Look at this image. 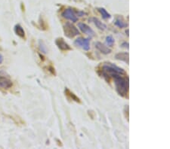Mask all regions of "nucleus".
<instances>
[{"instance_id":"nucleus-1","label":"nucleus","mask_w":170,"mask_h":149,"mask_svg":"<svg viewBox=\"0 0 170 149\" xmlns=\"http://www.w3.org/2000/svg\"><path fill=\"white\" fill-rule=\"evenodd\" d=\"M100 74L107 81H110L111 78L114 79L119 75H126V73L123 69L119 68L114 64L106 63L102 66Z\"/></svg>"},{"instance_id":"nucleus-2","label":"nucleus","mask_w":170,"mask_h":149,"mask_svg":"<svg viewBox=\"0 0 170 149\" xmlns=\"http://www.w3.org/2000/svg\"><path fill=\"white\" fill-rule=\"evenodd\" d=\"M116 91L119 96L128 98L129 93V78L126 75H119L114 78Z\"/></svg>"},{"instance_id":"nucleus-3","label":"nucleus","mask_w":170,"mask_h":149,"mask_svg":"<svg viewBox=\"0 0 170 149\" xmlns=\"http://www.w3.org/2000/svg\"><path fill=\"white\" fill-rule=\"evenodd\" d=\"M85 15L84 12L83 11H75L72 8H67L65 11L62 12L61 15L65 18L70 20L74 23L77 21L78 17H82Z\"/></svg>"},{"instance_id":"nucleus-4","label":"nucleus","mask_w":170,"mask_h":149,"mask_svg":"<svg viewBox=\"0 0 170 149\" xmlns=\"http://www.w3.org/2000/svg\"><path fill=\"white\" fill-rule=\"evenodd\" d=\"M64 32H65V35L67 37L72 39L74 36H77L79 34V30L76 28L74 25H73L71 23H66V24L64 26Z\"/></svg>"},{"instance_id":"nucleus-5","label":"nucleus","mask_w":170,"mask_h":149,"mask_svg":"<svg viewBox=\"0 0 170 149\" xmlns=\"http://www.w3.org/2000/svg\"><path fill=\"white\" fill-rule=\"evenodd\" d=\"M90 39L89 38L88 39H84V38H78L74 41V45L76 46L81 48L82 49L85 51H88L90 49V44H89Z\"/></svg>"},{"instance_id":"nucleus-6","label":"nucleus","mask_w":170,"mask_h":149,"mask_svg":"<svg viewBox=\"0 0 170 149\" xmlns=\"http://www.w3.org/2000/svg\"><path fill=\"white\" fill-rule=\"evenodd\" d=\"M55 43H56V45L58 46V48L60 50H61V51H69V50H71L70 46L67 43H66V41L62 38L57 39L56 41H55Z\"/></svg>"},{"instance_id":"nucleus-7","label":"nucleus","mask_w":170,"mask_h":149,"mask_svg":"<svg viewBox=\"0 0 170 149\" xmlns=\"http://www.w3.org/2000/svg\"><path fill=\"white\" fill-rule=\"evenodd\" d=\"M12 85H13V83L11 80L4 76H0V87L3 88V89H9Z\"/></svg>"},{"instance_id":"nucleus-8","label":"nucleus","mask_w":170,"mask_h":149,"mask_svg":"<svg viewBox=\"0 0 170 149\" xmlns=\"http://www.w3.org/2000/svg\"><path fill=\"white\" fill-rule=\"evenodd\" d=\"M78 26H79V28L80 29V30L82 31L83 32H84V33L88 35L90 37H92V36H95L94 30H93V29H92L91 27H88L87 24L83 23H79V25H78Z\"/></svg>"},{"instance_id":"nucleus-9","label":"nucleus","mask_w":170,"mask_h":149,"mask_svg":"<svg viewBox=\"0 0 170 149\" xmlns=\"http://www.w3.org/2000/svg\"><path fill=\"white\" fill-rule=\"evenodd\" d=\"M95 48L98 50L100 52H101L104 54H108V53H111V49L107 48V46H105V45L102 44L101 42H96L95 43Z\"/></svg>"},{"instance_id":"nucleus-10","label":"nucleus","mask_w":170,"mask_h":149,"mask_svg":"<svg viewBox=\"0 0 170 149\" xmlns=\"http://www.w3.org/2000/svg\"><path fill=\"white\" fill-rule=\"evenodd\" d=\"M115 57L118 60H121V61L125 62L127 64L129 63V56L128 52H122V53H118L116 54Z\"/></svg>"},{"instance_id":"nucleus-11","label":"nucleus","mask_w":170,"mask_h":149,"mask_svg":"<svg viewBox=\"0 0 170 149\" xmlns=\"http://www.w3.org/2000/svg\"><path fill=\"white\" fill-rule=\"evenodd\" d=\"M91 20L95 23V25L96 26L98 29H101V30H105V29H107V26H106L105 23H102L99 19L96 18V17H92V18H91Z\"/></svg>"},{"instance_id":"nucleus-12","label":"nucleus","mask_w":170,"mask_h":149,"mask_svg":"<svg viewBox=\"0 0 170 149\" xmlns=\"http://www.w3.org/2000/svg\"><path fill=\"white\" fill-rule=\"evenodd\" d=\"M15 32L19 37L20 38H25V31L23 27L20 25V24H17L15 27Z\"/></svg>"},{"instance_id":"nucleus-13","label":"nucleus","mask_w":170,"mask_h":149,"mask_svg":"<svg viewBox=\"0 0 170 149\" xmlns=\"http://www.w3.org/2000/svg\"><path fill=\"white\" fill-rule=\"evenodd\" d=\"M65 93H66V95H67L68 96H70V98L72 100H74V101H75V102H76V103H81L80 100H79V99L78 98L77 96H76V95L73 93V92L69 91L68 88H66L65 89Z\"/></svg>"},{"instance_id":"nucleus-14","label":"nucleus","mask_w":170,"mask_h":149,"mask_svg":"<svg viewBox=\"0 0 170 149\" xmlns=\"http://www.w3.org/2000/svg\"><path fill=\"white\" fill-rule=\"evenodd\" d=\"M114 23H115V25L119 27V28H124V27H126L128 26V24L125 23L123 20V19L120 18V17H117V18L116 19Z\"/></svg>"},{"instance_id":"nucleus-15","label":"nucleus","mask_w":170,"mask_h":149,"mask_svg":"<svg viewBox=\"0 0 170 149\" xmlns=\"http://www.w3.org/2000/svg\"><path fill=\"white\" fill-rule=\"evenodd\" d=\"M98 11L100 12L101 15H102V17H103L104 19H108L110 17V15L108 13L104 8H98Z\"/></svg>"},{"instance_id":"nucleus-16","label":"nucleus","mask_w":170,"mask_h":149,"mask_svg":"<svg viewBox=\"0 0 170 149\" xmlns=\"http://www.w3.org/2000/svg\"><path fill=\"white\" fill-rule=\"evenodd\" d=\"M39 50H40V51L42 52V53H47V47L46 46V45H45V43L43 42L42 41H39Z\"/></svg>"},{"instance_id":"nucleus-17","label":"nucleus","mask_w":170,"mask_h":149,"mask_svg":"<svg viewBox=\"0 0 170 149\" xmlns=\"http://www.w3.org/2000/svg\"><path fill=\"white\" fill-rule=\"evenodd\" d=\"M106 43L108 46H113L114 44V39L111 36H109L106 38Z\"/></svg>"},{"instance_id":"nucleus-18","label":"nucleus","mask_w":170,"mask_h":149,"mask_svg":"<svg viewBox=\"0 0 170 149\" xmlns=\"http://www.w3.org/2000/svg\"><path fill=\"white\" fill-rule=\"evenodd\" d=\"M122 46L123 47V48H126L128 49V48H129V43H128V42H123L122 44Z\"/></svg>"},{"instance_id":"nucleus-19","label":"nucleus","mask_w":170,"mask_h":149,"mask_svg":"<svg viewBox=\"0 0 170 149\" xmlns=\"http://www.w3.org/2000/svg\"><path fill=\"white\" fill-rule=\"evenodd\" d=\"M3 60H4V58H3V56L1 54V53H0V64L2 63Z\"/></svg>"}]
</instances>
